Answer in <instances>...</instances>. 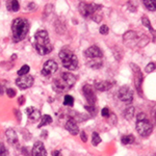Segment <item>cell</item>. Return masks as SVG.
Here are the masks:
<instances>
[{
  "instance_id": "1",
  "label": "cell",
  "mask_w": 156,
  "mask_h": 156,
  "mask_svg": "<svg viewBox=\"0 0 156 156\" xmlns=\"http://www.w3.org/2000/svg\"><path fill=\"white\" fill-rule=\"evenodd\" d=\"M33 46H35L36 52L41 55H47L52 51L53 47L50 42L49 36L46 30L36 31L35 35V41H33Z\"/></svg>"
},
{
  "instance_id": "2",
  "label": "cell",
  "mask_w": 156,
  "mask_h": 156,
  "mask_svg": "<svg viewBox=\"0 0 156 156\" xmlns=\"http://www.w3.org/2000/svg\"><path fill=\"white\" fill-rule=\"evenodd\" d=\"M76 82V78L69 72H64L56 77L53 81V87L55 91L59 93H65L71 90Z\"/></svg>"
},
{
  "instance_id": "3",
  "label": "cell",
  "mask_w": 156,
  "mask_h": 156,
  "mask_svg": "<svg viewBox=\"0 0 156 156\" xmlns=\"http://www.w3.org/2000/svg\"><path fill=\"white\" fill-rule=\"evenodd\" d=\"M29 30V23L25 18L15 19L12 24V31H13V39L15 42H20L25 39Z\"/></svg>"
},
{
  "instance_id": "4",
  "label": "cell",
  "mask_w": 156,
  "mask_h": 156,
  "mask_svg": "<svg viewBox=\"0 0 156 156\" xmlns=\"http://www.w3.org/2000/svg\"><path fill=\"white\" fill-rule=\"evenodd\" d=\"M123 41L126 46H128L129 48H133L135 46L144 47V46L147 45V43L149 42V39H148V36L145 33L137 35L135 31L129 30L123 36Z\"/></svg>"
},
{
  "instance_id": "5",
  "label": "cell",
  "mask_w": 156,
  "mask_h": 156,
  "mask_svg": "<svg viewBox=\"0 0 156 156\" xmlns=\"http://www.w3.org/2000/svg\"><path fill=\"white\" fill-rule=\"evenodd\" d=\"M59 58L64 68L67 70H76L78 68V58L74 53L68 48H64L59 52Z\"/></svg>"
},
{
  "instance_id": "6",
  "label": "cell",
  "mask_w": 156,
  "mask_h": 156,
  "mask_svg": "<svg viewBox=\"0 0 156 156\" xmlns=\"http://www.w3.org/2000/svg\"><path fill=\"white\" fill-rule=\"evenodd\" d=\"M135 125H136V131L138 132V134L141 136H144V137L149 136L153 131L152 123L147 118L146 114L144 113H140L137 114Z\"/></svg>"
},
{
  "instance_id": "7",
  "label": "cell",
  "mask_w": 156,
  "mask_h": 156,
  "mask_svg": "<svg viewBox=\"0 0 156 156\" xmlns=\"http://www.w3.org/2000/svg\"><path fill=\"white\" fill-rule=\"evenodd\" d=\"M101 5L96 3H86V2H80L79 4V13L84 18H92L97 12L101 8Z\"/></svg>"
},
{
  "instance_id": "8",
  "label": "cell",
  "mask_w": 156,
  "mask_h": 156,
  "mask_svg": "<svg viewBox=\"0 0 156 156\" xmlns=\"http://www.w3.org/2000/svg\"><path fill=\"white\" fill-rule=\"evenodd\" d=\"M131 70L133 71V75H134V84H135V89L137 91L138 94L141 96H143V91H142V82H143V73L141 71L140 67L135 64H130Z\"/></svg>"
},
{
  "instance_id": "9",
  "label": "cell",
  "mask_w": 156,
  "mask_h": 156,
  "mask_svg": "<svg viewBox=\"0 0 156 156\" xmlns=\"http://www.w3.org/2000/svg\"><path fill=\"white\" fill-rule=\"evenodd\" d=\"M118 98L124 103L130 104L133 100V92L127 85L122 86L118 92Z\"/></svg>"
},
{
  "instance_id": "10",
  "label": "cell",
  "mask_w": 156,
  "mask_h": 156,
  "mask_svg": "<svg viewBox=\"0 0 156 156\" xmlns=\"http://www.w3.org/2000/svg\"><path fill=\"white\" fill-rule=\"evenodd\" d=\"M82 94H83V96L85 97V99H86L89 105L95 106L97 97H96V94H95L94 90H93V87L91 86V85L85 84L84 86L82 87Z\"/></svg>"
},
{
  "instance_id": "11",
  "label": "cell",
  "mask_w": 156,
  "mask_h": 156,
  "mask_svg": "<svg viewBox=\"0 0 156 156\" xmlns=\"http://www.w3.org/2000/svg\"><path fill=\"white\" fill-rule=\"evenodd\" d=\"M33 77L30 75H24V76H20L16 79V84L18 85L19 89L21 90H26L29 89L31 85L33 84Z\"/></svg>"
},
{
  "instance_id": "12",
  "label": "cell",
  "mask_w": 156,
  "mask_h": 156,
  "mask_svg": "<svg viewBox=\"0 0 156 156\" xmlns=\"http://www.w3.org/2000/svg\"><path fill=\"white\" fill-rule=\"evenodd\" d=\"M57 68L58 66L54 60H48V62H46L43 66L42 75L45 77H49L57 71Z\"/></svg>"
},
{
  "instance_id": "13",
  "label": "cell",
  "mask_w": 156,
  "mask_h": 156,
  "mask_svg": "<svg viewBox=\"0 0 156 156\" xmlns=\"http://www.w3.org/2000/svg\"><path fill=\"white\" fill-rule=\"evenodd\" d=\"M84 55L87 59H94V58H102L103 53H102V50L100 49L99 47H97V46H92V47L87 48V49L84 51Z\"/></svg>"
},
{
  "instance_id": "14",
  "label": "cell",
  "mask_w": 156,
  "mask_h": 156,
  "mask_svg": "<svg viewBox=\"0 0 156 156\" xmlns=\"http://www.w3.org/2000/svg\"><path fill=\"white\" fill-rule=\"evenodd\" d=\"M31 153H32V156H47V151H46L45 146L41 142H36L33 145Z\"/></svg>"
},
{
  "instance_id": "15",
  "label": "cell",
  "mask_w": 156,
  "mask_h": 156,
  "mask_svg": "<svg viewBox=\"0 0 156 156\" xmlns=\"http://www.w3.org/2000/svg\"><path fill=\"white\" fill-rule=\"evenodd\" d=\"M95 89L98 90L100 92H105L108 91L113 87L114 82L108 81V80H100V81H96L95 82Z\"/></svg>"
},
{
  "instance_id": "16",
  "label": "cell",
  "mask_w": 156,
  "mask_h": 156,
  "mask_svg": "<svg viewBox=\"0 0 156 156\" xmlns=\"http://www.w3.org/2000/svg\"><path fill=\"white\" fill-rule=\"evenodd\" d=\"M26 114H27L28 116V119L30 122H36L39 121L41 119V111L39 110V109L35 108V107H28V108H26Z\"/></svg>"
},
{
  "instance_id": "17",
  "label": "cell",
  "mask_w": 156,
  "mask_h": 156,
  "mask_svg": "<svg viewBox=\"0 0 156 156\" xmlns=\"http://www.w3.org/2000/svg\"><path fill=\"white\" fill-rule=\"evenodd\" d=\"M66 129L71 133L72 135H76L79 132V127H78L76 121L74 119H70V120L67 121L66 123Z\"/></svg>"
},
{
  "instance_id": "18",
  "label": "cell",
  "mask_w": 156,
  "mask_h": 156,
  "mask_svg": "<svg viewBox=\"0 0 156 156\" xmlns=\"http://www.w3.org/2000/svg\"><path fill=\"white\" fill-rule=\"evenodd\" d=\"M5 136H6V140L8 141V143L12 144V145L18 143V134H17V132L14 129L12 128L7 129L5 131Z\"/></svg>"
},
{
  "instance_id": "19",
  "label": "cell",
  "mask_w": 156,
  "mask_h": 156,
  "mask_svg": "<svg viewBox=\"0 0 156 156\" xmlns=\"http://www.w3.org/2000/svg\"><path fill=\"white\" fill-rule=\"evenodd\" d=\"M87 65L93 69H99L102 66V59L101 58H94V59H87Z\"/></svg>"
},
{
  "instance_id": "20",
  "label": "cell",
  "mask_w": 156,
  "mask_h": 156,
  "mask_svg": "<svg viewBox=\"0 0 156 156\" xmlns=\"http://www.w3.org/2000/svg\"><path fill=\"white\" fill-rule=\"evenodd\" d=\"M135 141V137L133 136L132 134H126V135H123L121 138V142L123 145H131L133 144Z\"/></svg>"
},
{
  "instance_id": "21",
  "label": "cell",
  "mask_w": 156,
  "mask_h": 156,
  "mask_svg": "<svg viewBox=\"0 0 156 156\" xmlns=\"http://www.w3.org/2000/svg\"><path fill=\"white\" fill-rule=\"evenodd\" d=\"M52 123V118L49 114H44V116L41 117V122L39 124V128H42L43 126L47 125V124Z\"/></svg>"
},
{
  "instance_id": "22",
  "label": "cell",
  "mask_w": 156,
  "mask_h": 156,
  "mask_svg": "<svg viewBox=\"0 0 156 156\" xmlns=\"http://www.w3.org/2000/svg\"><path fill=\"white\" fill-rule=\"evenodd\" d=\"M144 5L146 6V8L149 9L151 12L156 11V1L155 0H144L143 1Z\"/></svg>"
},
{
  "instance_id": "23",
  "label": "cell",
  "mask_w": 156,
  "mask_h": 156,
  "mask_svg": "<svg viewBox=\"0 0 156 156\" xmlns=\"http://www.w3.org/2000/svg\"><path fill=\"white\" fill-rule=\"evenodd\" d=\"M6 7L8 11L12 12H18L20 9V4L18 1H8L6 3Z\"/></svg>"
},
{
  "instance_id": "24",
  "label": "cell",
  "mask_w": 156,
  "mask_h": 156,
  "mask_svg": "<svg viewBox=\"0 0 156 156\" xmlns=\"http://www.w3.org/2000/svg\"><path fill=\"white\" fill-rule=\"evenodd\" d=\"M134 107L133 106H129L127 108L124 110V117H125V119H127V120H131V119L133 118V116H134Z\"/></svg>"
},
{
  "instance_id": "25",
  "label": "cell",
  "mask_w": 156,
  "mask_h": 156,
  "mask_svg": "<svg viewBox=\"0 0 156 156\" xmlns=\"http://www.w3.org/2000/svg\"><path fill=\"white\" fill-rule=\"evenodd\" d=\"M142 23H143V25H144V26H146V27L149 29V30L154 31V29H153L152 25H151L150 20L148 19V17H147V16H145V15H144V16L142 17Z\"/></svg>"
},
{
  "instance_id": "26",
  "label": "cell",
  "mask_w": 156,
  "mask_h": 156,
  "mask_svg": "<svg viewBox=\"0 0 156 156\" xmlns=\"http://www.w3.org/2000/svg\"><path fill=\"white\" fill-rule=\"evenodd\" d=\"M64 105L67 106H73L74 105V98L71 95H66L64 98Z\"/></svg>"
},
{
  "instance_id": "27",
  "label": "cell",
  "mask_w": 156,
  "mask_h": 156,
  "mask_svg": "<svg viewBox=\"0 0 156 156\" xmlns=\"http://www.w3.org/2000/svg\"><path fill=\"white\" fill-rule=\"evenodd\" d=\"M92 143L94 146H98L100 143H101V137L100 135L98 134L97 132H94L93 133V136H92Z\"/></svg>"
},
{
  "instance_id": "28",
  "label": "cell",
  "mask_w": 156,
  "mask_h": 156,
  "mask_svg": "<svg viewBox=\"0 0 156 156\" xmlns=\"http://www.w3.org/2000/svg\"><path fill=\"white\" fill-rule=\"evenodd\" d=\"M29 70H30V69H29V66L24 65L23 67H22L21 69L18 71V75H19V76H24V75H27Z\"/></svg>"
},
{
  "instance_id": "29",
  "label": "cell",
  "mask_w": 156,
  "mask_h": 156,
  "mask_svg": "<svg viewBox=\"0 0 156 156\" xmlns=\"http://www.w3.org/2000/svg\"><path fill=\"white\" fill-rule=\"evenodd\" d=\"M155 69H156V65L154 64V63H150V64H148L147 66H146L145 71L147 73H152L153 71H155Z\"/></svg>"
},
{
  "instance_id": "30",
  "label": "cell",
  "mask_w": 156,
  "mask_h": 156,
  "mask_svg": "<svg viewBox=\"0 0 156 156\" xmlns=\"http://www.w3.org/2000/svg\"><path fill=\"white\" fill-rule=\"evenodd\" d=\"M99 31H100V33H101V35L106 36V35H108V32H109V28H108V26H107V25H102V26H100Z\"/></svg>"
},
{
  "instance_id": "31",
  "label": "cell",
  "mask_w": 156,
  "mask_h": 156,
  "mask_svg": "<svg viewBox=\"0 0 156 156\" xmlns=\"http://www.w3.org/2000/svg\"><path fill=\"white\" fill-rule=\"evenodd\" d=\"M109 114H110V110H109L108 107H104V108H102L101 116L103 117V118H108Z\"/></svg>"
},
{
  "instance_id": "32",
  "label": "cell",
  "mask_w": 156,
  "mask_h": 156,
  "mask_svg": "<svg viewBox=\"0 0 156 156\" xmlns=\"http://www.w3.org/2000/svg\"><path fill=\"white\" fill-rule=\"evenodd\" d=\"M85 109H86L90 114H92V116H95V114H97L96 108H95V106H93V105H85Z\"/></svg>"
},
{
  "instance_id": "33",
  "label": "cell",
  "mask_w": 156,
  "mask_h": 156,
  "mask_svg": "<svg viewBox=\"0 0 156 156\" xmlns=\"http://www.w3.org/2000/svg\"><path fill=\"white\" fill-rule=\"evenodd\" d=\"M7 155V151H6V148L3 144H0V156H6Z\"/></svg>"
},
{
  "instance_id": "34",
  "label": "cell",
  "mask_w": 156,
  "mask_h": 156,
  "mask_svg": "<svg viewBox=\"0 0 156 156\" xmlns=\"http://www.w3.org/2000/svg\"><path fill=\"white\" fill-rule=\"evenodd\" d=\"M6 95L9 97V98H14L16 96V91L14 89H7L6 90Z\"/></svg>"
},
{
  "instance_id": "35",
  "label": "cell",
  "mask_w": 156,
  "mask_h": 156,
  "mask_svg": "<svg viewBox=\"0 0 156 156\" xmlns=\"http://www.w3.org/2000/svg\"><path fill=\"white\" fill-rule=\"evenodd\" d=\"M80 138H81V141H83V143H85L87 141L86 133H85L84 131H81V132H80Z\"/></svg>"
},
{
  "instance_id": "36",
  "label": "cell",
  "mask_w": 156,
  "mask_h": 156,
  "mask_svg": "<svg viewBox=\"0 0 156 156\" xmlns=\"http://www.w3.org/2000/svg\"><path fill=\"white\" fill-rule=\"evenodd\" d=\"M52 156H63V155H62V152H60V151L55 150L52 152Z\"/></svg>"
},
{
  "instance_id": "37",
  "label": "cell",
  "mask_w": 156,
  "mask_h": 156,
  "mask_svg": "<svg viewBox=\"0 0 156 156\" xmlns=\"http://www.w3.org/2000/svg\"><path fill=\"white\" fill-rule=\"evenodd\" d=\"M23 100H24V97H23V96H22V97H20V98H19V104H20V105H22V104L24 103V101H23Z\"/></svg>"
},
{
  "instance_id": "38",
  "label": "cell",
  "mask_w": 156,
  "mask_h": 156,
  "mask_svg": "<svg viewBox=\"0 0 156 156\" xmlns=\"http://www.w3.org/2000/svg\"><path fill=\"white\" fill-rule=\"evenodd\" d=\"M2 93H3V90H2V86L0 85V95H2Z\"/></svg>"
}]
</instances>
